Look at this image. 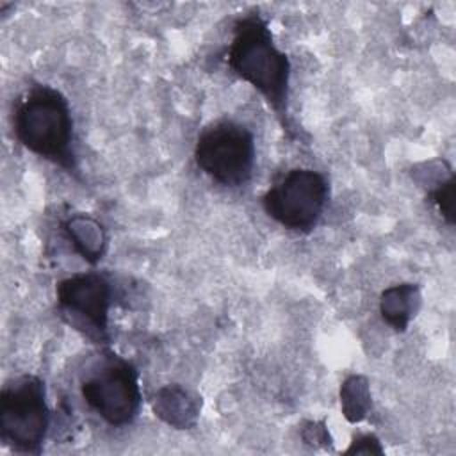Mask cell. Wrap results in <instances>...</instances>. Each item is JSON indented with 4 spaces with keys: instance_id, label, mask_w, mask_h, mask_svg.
Instances as JSON below:
<instances>
[{
    "instance_id": "obj_1",
    "label": "cell",
    "mask_w": 456,
    "mask_h": 456,
    "mask_svg": "<svg viewBox=\"0 0 456 456\" xmlns=\"http://www.w3.org/2000/svg\"><path fill=\"white\" fill-rule=\"evenodd\" d=\"M228 66L265 98L285 134L294 139L289 116L290 62L274 45L271 28L260 14L253 12L235 21L228 46Z\"/></svg>"
},
{
    "instance_id": "obj_2",
    "label": "cell",
    "mask_w": 456,
    "mask_h": 456,
    "mask_svg": "<svg viewBox=\"0 0 456 456\" xmlns=\"http://www.w3.org/2000/svg\"><path fill=\"white\" fill-rule=\"evenodd\" d=\"M12 128L18 142L28 151L71 175L77 173L73 118L61 91L43 84L30 87L16 103Z\"/></svg>"
},
{
    "instance_id": "obj_3",
    "label": "cell",
    "mask_w": 456,
    "mask_h": 456,
    "mask_svg": "<svg viewBox=\"0 0 456 456\" xmlns=\"http://www.w3.org/2000/svg\"><path fill=\"white\" fill-rule=\"evenodd\" d=\"M50 424L45 381L23 374L0 392V438L16 452L39 454Z\"/></svg>"
},
{
    "instance_id": "obj_4",
    "label": "cell",
    "mask_w": 456,
    "mask_h": 456,
    "mask_svg": "<svg viewBox=\"0 0 456 456\" xmlns=\"http://www.w3.org/2000/svg\"><path fill=\"white\" fill-rule=\"evenodd\" d=\"M80 394L94 413L116 428L134 422L142 403L139 372L110 351L84 372Z\"/></svg>"
},
{
    "instance_id": "obj_5",
    "label": "cell",
    "mask_w": 456,
    "mask_h": 456,
    "mask_svg": "<svg viewBox=\"0 0 456 456\" xmlns=\"http://www.w3.org/2000/svg\"><path fill=\"white\" fill-rule=\"evenodd\" d=\"M256 159L251 130L237 121L221 119L207 126L196 139L194 162L223 187H244L253 175Z\"/></svg>"
},
{
    "instance_id": "obj_6",
    "label": "cell",
    "mask_w": 456,
    "mask_h": 456,
    "mask_svg": "<svg viewBox=\"0 0 456 456\" xmlns=\"http://www.w3.org/2000/svg\"><path fill=\"white\" fill-rule=\"evenodd\" d=\"M328 192V180L322 173L296 167L265 191L262 205L265 214L283 228L308 233L326 207Z\"/></svg>"
},
{
    "instance_id": "obj_7",
    "label": "cell",
    "mask_w": 456,
    "mask_h": 456,
    "mask_svg": "<svg viewBox=\"0 0 456 456\" xmlns=\"http://www.w3.org/2000/svg\"><path fill=\"white\" fill-rule=\"evenodd\" d=\"M57 305L64 319L87 338L109 342L110 283L98 273H80L61 280L55 287Z\"/></svg>"
},
{
    "instance_id": "obj_8",
    "label": "cell",
    "mask_w": 456,
    "mask_h": 456,
    "mask_svg": "<svg viewBox=\"0 0 456 456\" xmlns=\"http://www.w3.org/2000/svg\"><path fill=\"white\" fill-rule=\"evenodd\" d=\"M153 411L166 424L176 429H189L196 424L200 401L189 390L178 385H167L157 392L153 399Z\"/></svg>"
},
{
    "instance_id": "obj_9",
    "label": "cell",
    "mask_w": 456,
    "mask_h": 456,
    "mask_svg": "<svg viewBox=\"0 0 456 456\" xmlns=\"http://www.w3.org/2000/svg\"><path fill=\"white\" fill-rule=\"evenodd\" d=\"M420 305V292L417 285L401 283L383 290L379 299L381 317L395 330L404 331Z\"/></svg>"
},
{
    "instance_id": "obj_10",
    "label": "cell",
    "mask_w": 456,
    "mask_h": 456,
    "mask_svg": "<svg viewBox=\"0 0 456 456\" xmlns=\"http://www.w3.org/2000/svg\"><path fill=\"white\" fill-rule=\"evenodd\" d=\"M64 232L86 262L96 264L103 256L107 235L103 226L94 217L84 214L73 216L64 223Z\"/></svg>"
},
{
    "instance_id": "obj_11",
    "label": "cell",
    "mask_w": 456,
    "mask_h": 456,
    "mask_svg": "<svg viewBox=\"0 0 456 456\" xmlns=\"http://www.w3.org/2000/svg\"><path fill=\"white\" fill-rule=\"evenodd\" d=\"M340 403L347 420L351 422L362 420L367 415V410L370 406L367 379L363 376L347 378L340 388Z\"/></svg>"
},
{
    "instance_id": "obj_12",
    "label": "cell",
    "mask_w": 456,
    "mask_h": 456,
    "mask_svg": "<svg viewBox=\"0 0 456 456\" xmlns=\"http://www.w3.org/2000/svg\"><path fill=\"white\" fill-rule=\"evenodd\" d=\"M454 189H456V180H454V173H451L445 180L442 178L431 192L433 203L436 205L440 216L451 226L454 224Z\"/></svg>"
},
{
    "instance_id": "obj_13",
    "label": "cell",
    "mask_w": 456,
    "mask_h": 456,
    "mask_svg": "<svg viewBox=\"0 0 456 456\" xmlns=\"http://www.w3.org/2000/svg\"><path fill=\"white\" fill-rule=\"evenodd\" d=\"M346 452H381V447L374 435H362L351 444Z\"/></svg>"
}]
</instances>
